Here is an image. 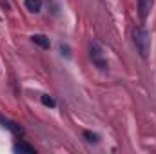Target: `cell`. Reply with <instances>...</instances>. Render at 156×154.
Wrapping results in <instances>:
<instances>
[{
    "instance_id": "6",
    "label": "cell",
    "mask_w": 156,
    "mask_h": 154,
    "mask_svg": "<svg viewBox=\"0 0 156 154\" xmlns=\"http://www.w3.org/2000/svg\"><path fill=\"white\" fill-rule=\"evenodd\" d=\"M24 5L31 13H38L40 9H42V0H24Z\"/></svg>"
},
{
    "instance_id": "3",
    "label": "cell",
    "mask_w": 156,
    "mask_h": 154,
    "mask_svg": "<svg viewBox=\"0 0 156 154\" xmlns=\"http://www.w3.org/2000/svg\"><path fill=\"white\" fill-rule=\"evenodd\" d=\"M0 123L4 125V129H7L11 134H15V136H22L24 134V129L16 123V121H13V120H7V118H2L0 116Z\"/></svg>"
},
{
    "instance_id": "5",
    "label": "cell",
    "mask_w": 156,
    "mask_h": 154,
    "mask_svg": "<svg viewBox=\"0 0 156 154\" xmlns=\"http://www.w3.org/2000/svg\"><path fill=\"white\" fill-rule=\"evenodd\" d=\"M31 40H33L37 45H40L42 49H49V47H51V42H49V38H47V37H44V35H33V37H31Z\"/></svg>"
},
{
    "instance_id": "4",
    "label": "cell",
    "mask_w": 156,
    "mask_h": 154,
    "mask_svg": "<svg viewBox=\"0 0 156 154\" xmlns=\"http://www.w3.org/2000/svg\"><path fill=\"white\" fill-rule=\"evenodd\" d=\"M153 5H154V0H138V15H140L142 22L147 20V16H149Z\"/></svg>"
},
{
    "instance_id": "8",
    "label": "cell",
    "mask_w": 156,
    "mask_h": 154,
    "mask_svg": "<svg viewBox=\"0 0 156 154\" xmlns=\"http://www.w3.org/2000/svg\"><path fill=\"white\" fill-rule=\"evenodd\" d=\"M42 103H44L45 107H55V105H56V102H55L49 94H42Z\"/></svg>"
},
{
    "instance_id": "1",
    "label": "cell",
    "mask_w": 156,
    "mask_h": 154,
    "mask_svg": "<svg viewBox=\"0 0 156 154\" xmlns=\"http://www.w3.org/2000/svg\"><path fill=\"white\" fill-rule=\"evenodd\" d=\"M133 44H134V47H136V51L142 58L149 56V53H151V35L147 33L145 27H142V26L133 27Z\"/></svg>"
},
{
    "instance_id": "7",
    "label": "cell",
    "mask_w": 156,
    "mask_h": 154,
    "mask_svg": "<svg viewBox=\"0 0 156 154\" xmlns=\"http://www.w3.org/2000/svg\"><path fill=\"white\" fill-rule=\"evenodd\" d=\"M15 152L33 154V152H35V147H31V145H29V143H26V142H20V143H16V145H15Z\"/></svg>"
},
{
    "instance_id": "2",
    "label": "cell",
    "mask_w": 156,
    "mask_h": 154,
    "mask_svg": "<svg viewBox=\"0 0 156 154\" xmlns=\"http://www.w3.org/2000/svg\"><path fill=\"white\" fill-rule=\"evenodd\" d=\"M89 51H91V58H93V62L98 65V69L105 71V69H107V60L104 58V49H102V45L93 40V42L89 44Z\"/></svg>"
},
{
    "instance_id": "9",
    "label": "cell",
    "mask_w": 156,
    "mask_h": 154,
    "mask_svg": "<svg viewBox=\"0 0 156 154\" xmlns=\"http://www.w3.org/2000/svg\"><path fill=\"white\" fill-rule=\"evenodd\" d=\"M83 138H87L89 143H98V134H94V132H91V131H85V132H83Z\"/></svg>"
},
{
    "instance_id": "10",
    "label": "cell",
    "mask_w": 156,
    "mask_h": 154,
    "mask_svg": "<svg viewBox=\"0 0 156 154\" xmlns=\"http://www.w3.org/2000/svg\"><path fill=\"white\" fill-rule=\"evenodd\" d=\"M60 51H62V54H64L66 58H71V49H69L67 44H60Z\"/></svg>"
}]
</instances>
